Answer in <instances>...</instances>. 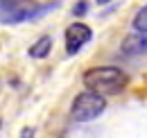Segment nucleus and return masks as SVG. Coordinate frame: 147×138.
Listing matches in <instances>:
<instances>
[{
    "mask_svg": "<svg viewBox=\"0 0 147 138\" xmlns=\"http://www.w3.org/2000/svg\"><path fill=\"white\" fill-rule=\"evenodd\" d=\"M82 82L88 91L107 97V95H118L127 88L129 75L118 66H95L84 72Z\"/></svg>",
    "mask_w": 147,
    "mask_h": 138,
    "instance_id": "nucleus-1",
    "label": "nucleus"
},
{
    "mask_svg": "<svg viewBox=\"0 0 147 138\" xmlns=\"http://www.w3.org/2000/svg\"><path fill=\"white\" fill-rule=\"evenodd\" d=\"M95 2H97V5H109L111 0H95Z\"/></svg>",
    "mask_w": 147,
    "mask_h": 138,
    "instance_id": "nucleus-10",
    "label": "nucleus"
},
{
    "mask_svg": "<svg viewBox=\"0 0 147 138\" xmlns=\"http://www.w3.org/2000/svg\"><path fill=\"white\" fill-rule=\"evenodd\" d=\"M134 30L136 32H140V34H147V5L145 7H140L138 12H136V16H134Z\"/></svg>",
    "mask_w": 147,
    "mask_h": 138,
    "instance_id": "nucleus-7",
    "label": "nucleus"
},
{
    "mask_svg": "<svg viewBox=\"0 0 147 138\" xmlns=\"http://www.w3.org/2000/svg\"><path fill=\"white\" fill-rule=\"evenodd\" d=\"M120 50L127 57H143V54H147V34H140V32L127 34L122 39V43H120Z\"/></svg>",
    "mask_w": 147,
    "mask_h": 138,
    "instance_id": "nucleus-5",
    "label": "nucleus"
},
{
    "mask_svg": "<svg viewBox=\"0 0 147 138\" xmlns=\"http://www.w3.org/2000/svg\"><path fill=\"white\" fill-rule=\"evenodd\" d=\"M50 50H52V39L50 36H41L36 43L30 48V57L32 59H45L50 54Z\"/></svg>",
    "mask_w": 147,
    "mask_h": 138,
    "instance_id": "nucleus-6",
    "label": "nucleus"
},
{
    "mask_svg": "<svg viewBox=\"0 0 147 138\" xmlns=\"http://www.w3.org/2000/svg\"><path fill=\"white\" fill-rule=\"evenodd\" d=\"M86 9H88V2H77V7H75V16H82V14H86Z\"/></svg>",
    "mask_w": 147,
    "mask_h": 138,
    "instance_id": "nucleus-8",
    "label": "nucleus"
},
{
    "mask_svg": "<svg viewBox=\"0 0 147 138\" xmlns=\"http://www.w3.org/2000/svg\"><path fill=\"white\" fill-rule=\"evenodd\" d=\"M104 109H107V97L104 95H97L93 91H84L73 100L70 118L75 122H91L97 116H102Z\"/></svg>",
    "mask_w": 147,
    "mask_h": 138,
    "instance_id": "nucleus-3",
    "label": "nucleus"
},
{
    "mask_svg": "<svg viewBox=\"0 0 147 138\" xmlns=\"http://www.w3.org/2000/svg\"><path fill=\"white\" fill-rule=\"evenodd\" d=\"M18 138H34V129H32V127H25V129L20 131Z\"/></svg>",
    "mask_w": 147,
    "mask_h": 138,
    "instance_id": "nucleus-9",
    "label": "nucleus"
},
{
    "mask_svg": "<svg viewBox=\"0 0 147 138\" xmlns=\"http://www.w3.org/2000/svg\"><path fill=\"white\" fill-rule=\"evenodd\" d=\"M57 5H41L36 0H0V25H20L48 14Z\"/></svg>",
    "mask_w": 147,
    "mask_h": 138,
    "instance_id": "nucleus-2",
    "label": "nucleus"
},
{
    "mask_svg": "<svg viewBox=\"0 0 147 138\" xmlns=\"http://www.w3.org/2000/svg\"><path fill=\"white\" fill-rule=\"evenodd\" d=\"M93 39V30L84 23H73L68 30H66V52L73 57L82 50L88 41Z\"/></svg>",
    "mask_w": 147,
    "mask_h": 138,
    "instance_id": "nucleus-4",
    "label": "nucleus"
}]
</instances>
